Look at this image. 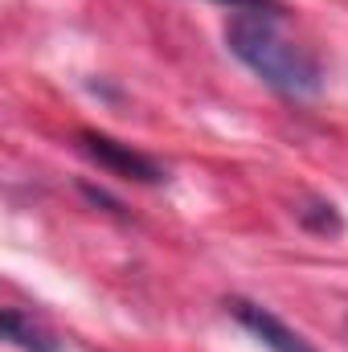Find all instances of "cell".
Wrapping results in <instances>:
<instances>
[{
  "mask_svg": "<svg viewBox=\"0 0 348 352\" xmlns=\"http://www.w3.org/2000/svg\"><path fill=\"white\" fill-rule=\"evenodd\" d=\"M226 45L246 70H254L279 94L307 98V94H320L324 87L320 62L279 29L274 12H234L226 25Z\"/></svg>",
  "mask_w": 348,
  "mask_h": 352,
  "instance_id": "cell-1",
  "label": "cell"
},
{
  "mask_svg": "<svg viewBox=\"0 0 348 352\" xmlns=\"http://www.w3.org/2000/svg\"><path fill=\"white\" fill-rule=\"evenodd\" d=\"M217 4H230L234 12H283V4L279 0H217Z\"/></svg>",
  "mask_w": 348,
  "mask_h": 352,
  "instance_id": "cell-6",
  "label": "cell"
},
{
  "mask_svg": "<svg viewBox=\"0 0 348 352\" xmlns=\"http://www.w3.org/2000/svg\"><path fill=\"white\" fill-rule=\"evenodd\" d=\"M78 148H83L87 160H94L111 176H123V180H135V184H160L164 180V168L152 156H144L131 144H119L102 131H78Z\"/></svg>",
  "mask_w": 348,
  "mask_h": 352,
  "instance_id": "cell-2",
  "label": "cell"
},
{
  "mask_svg": "<svg viewBox=\"0 0 348 352\" xmlns=\"http://www.w3.org/2000/svg\"><path fill=\"white\" fill-rule=\"evenodd\" d=\"M4 336H8L17 349H25V352H58V340H54L37 320L21 316L17 307H8V311H4Z\"/></svg>",
  "mask_w": 348,
  "mask_h": 352,
  "instance_id": "cell-4",
  "label": "cell"
},
{
  "mask_svg": "<svg viewBox=\"0 0 348 352\" xmlns=\"http://www.w3.org/2000/svg\"><path fill=\"white\" fill-rule=\"evenodd\" d=\"M316 217H312V209H299V221L307 226V230H320V234H340V213H336V205H328V201H316Z\"/></svg>",
  "mask_w": 348,
  "mask_h": 352,
  "instance_id": "cell-5",
  "label": "cell"
},
{
  "mask_svg": "<svg viewBox=\"0 0 348 352\" xmlns=\"http://www.w3.org/2000/svg\"><path fill=\"white\" fill-rule=\"evenodd\" d=\"M226 307H230V316L259 340L262 349H270V352H316L295 328H287L274 311H266V307L250 303V299H230Z\"/></svg>",
  "mask_w": 348,
  "mask_h": 352,
  "instance_id": "cell-3",
  "label": "cell"
}]
</instances>
